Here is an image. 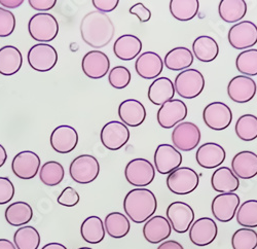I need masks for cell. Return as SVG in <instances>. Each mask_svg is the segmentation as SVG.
<instances>
[{
    "label": "cell",
    "instance_id": "cell-56",
    "mask_svg": "<svg viewBox=\"0 0 257 249\" xmlns=\"http://www.w3.org/2000/svg\"><path fill=\"white\" fill-rule=\"evenodd\" d=\"M77 249H93V248H91V247H79Z\"/></svg>",
    "mask_w": 257,
    "mask_h": 249
},
{
    "label": "cell",
    "instance_id": "cell-5",
    "mask_svg": "<svg viewBox=\"0 0 257 249\" xmlns=\"http://www.w3.org/2000/svg\"><path fill=\"white\" fill-rule=\"evenodd\" d=\"M199 183V174L189 167H179L167 177V186L169 191L179 196L195 192Z\"/></svg>",
    "mask_w": 257,
    "mask_h": 249
},
{
    "label": "cell",
    "instance_id": "cell-29",
    "mask_svg": "<svg viewBox=\"0 0 257 249\" xmlns=\"http://www.w3.org/2000/svg\"><path fill=\"white\" fill-rule=\"evenodd\" d=\"M212 189L220 194L234 193L239 189L240 180L228 167L217 168L211 176Z\"/></svg>",
    "mask_w": 257,
    "mask_h": 249
},
{
    "label": "cell",
    "instance_id": "cell-32",
    "mask_svg": "<svg viewBox=\"0 0 257 249\" xmlns=\"http://www.w3.org/2000/svg\"><path fill=\"white\" fill-rule=\"evenodd\" d=\"M218 54L219 46L217 41L211 36L201 35L192 44V55L201 62L209 63L215 60Z\"/></svg>",
    "mask_w": 257,
    "mask_h": 249
},
{
    "label": "cell",
    "instance_id": "cell-28",
    "mask_svg": "<svg viewBox=\"0 0 257 249\" xmlns=\"http://www.w3.org/2000/svg\"><path fill=\"white\" fill-rule=\"evenodd\" d=\"M175 87L169 77H158L148 88V99L153 104L162 106L166 102L174 99Z\"/></svg>",
    "mask_w": 257,
    "mask_h": 249
},
{
    "label": "cell",
    "instance_id": "cell-4",
    "mask_svg": "<svg viewBox=\"0 0 257 249\" xmlns=\"http://www.w3.org/2000/svg\"><path fill=\"white\" fill-rule=\"evenodd\" d=\"M205 77L198 69H186L179 72L175 78L176 93L184 99H195L205 89Z\"/></svg>",
    "mask_w": 257,
    "mask_h": 249
},
{
    "label": "cell",
    "instance_id": "cell-50",
    "mask_svg": "<svg viewBox=\"0 0 257 249\" xmlns=\"http://www.w3.org/2000/svg\"><path fill=\"white\" fill-rule=\"evenodd\" d=\"M29 6L37 12H49L57 4V0H29Z\"/></svg>",
    "mask_w": 257,
    "mask_h": 249
},
{
    "label": "cell",
    "instance_id": "cell-39",
    "mask_svg": "<svg viewBox=\"0 0 257 249\" xmlns=\"http://www.w3.org/2000/svg\"><path fill=\"white\" fill-rule=\"evenodd\" d=\"M38 173L40 181L48 186H56L60 184L65 176V170L63 166L56 161L45 163L40 167Z\"/></svg>",
    "mask_w": 257,
    "mask_h": 249
},
{
    "label": "cell",
    "instance_id": "cell-25",
    "mask_svg": "<svg viewBox=\"0 0 257 249\" xmlns=\"http://www.w3.org/2000/svg\"><path fill=\"white\" fill-rule=\"evenodd\" d=\"M172 233V226L169 220L162 215H155L149 218L143 226V236L152 244H159L168 239Z\"/></svg>",
    "mask_w": 257,
    "mask_h": 249
},
{
    "label": "cell",
    "instance_id": "cell-8",
    "mask_svg": "<svg viewBox=\"0 0 257 249\" xmlns=\"http://www.w3.org/2000/svg\"><path fill=\"white\" fill-rule=\"evenodd\" d=\"M171 138H172L173 147L179 152H191L199 145L202 134L196 123L182 121L173 129Z\"/></svg>",
    "mask_w": 257,
    "mask_h": 249
},
{
    "label": "cell",
    "instance_id": "cell-20",
    "mask_svg": "<svg viewBox=\"0 0 257 249\" xmlns=\"http://www.w3.org/2000/svg\"><path fill=\"white\" fill-rule=\"evenodd\" d=\"M257 86L253 78L245 75L232 77L227 85V95L235 103L250 102L256 95Z\"/></svg>",
    "mask_w": 257,
    "mask_h": 249
},
{
    "label": "cell",
    "instance_id": "cell-2",
    "mask_svg": "<svg viewBox=\"0 0 257 249\" xmlns=\"http://www.w3.org/2000/svg\"><path fill=\"white\" fill-rule=\"evenodd\" d=\"M158 209L156 195L148 189L137 188L128 192L123 199V210L126 217L135 223L146 222Z\"/></svg>",
    "mask_w": 257,
    "mask_h": 249
},
{
    "label": "cell",
    "instance_id": "cell-49",
    "mask_svg": "<svg viewBox=\"0 0 257 249\" xmlns=\"http://www.w3.org/2000/svg\"><path fill=\"white\" fill-rule=\"evenodd\" d=\"M92 4L98 12L107 14L113 12L117 8L119 2L118 0H93Z\"/></svg>",
    "mask_w": 257,
    "mask_h": 249
},
{
    "label": "cell",
    "instance_id": "cell-30",
    "mask_svg": "<svg viewBox=\"0 0 257 249\" xmlns=\"http://www.w3.org/2000/svg\"><path fill=\"white\" fill-rule=\"evenodd\" d=\"M23 65V56L14 46H5L0 49V74L12 76L20 71Z\"/></svg>",
    "mask_w": 257,
    "mask_h": 249
},
{
    "label": "cell",
    "instance_id": "cell-47",
    "mask_svg": "<svg viewBox=\"0 0 257 249\" xmlns=\"http://www.w3.org/2000/svg\"><path fill=\"white\" fill-rule=\"evenodd\" d=\"M79 194L73 188H71V186H67L58 197L57 202L60 205L65 207H74L79 203Z\"/></svg>",
    "mask_w": 257,
    "mask_h": 249
},
{
    "label": "cell",
    "instance_id": "cell-42",
    "mask_svg": "<svg viewBox=\"0 0 257 249\" xmlns=\"http://www.w3.org/2000/svg\"><path fill=\"white\" fill-rule=\"evenodd\" d=\"M235 67L242 75H257V50L249 49L240 53L235 59Z\"/></svg>",
    "mask_w": 257,
    "mask_h": 249
},
{
    "label": "cell",
    "instance_id": "cell-55",
    "mask_svg": "<svg viewBox=\"0 0 257 249\" xmlns=\"http://www.w3.org/2000/svg\"><path fill=\"white\" fill-rule=\"evenodd\" d=\"M8 160V153L6 151V149L4 148L3 144H0V168L6 164Z\"/></svg>",
    "mask_w": 257,
    "mask_h": 249
},
{
    "label": "cell",
    "instance_id": "cell-35",
    "mask_svg": "<svg viewBox=\"0 0 257 249\" xmlns=\"http://www.w3.org/2000/svg\"><path fill=\"white\" fill-rule=\"evenodd\" d=\"M218 14L225 23H237L247 14V3L245 0H221Z\"/></svg>",
    "mask_w": 257,
    "mask_h": 249
},
{
    "label": "cell",
    "instance_id": "cell-40",
    "mask_svg": "<svg viewBox=\"0 0 257 249\" xmlns=\"http://www.w3.org/2000/svg\"><path fill=\"white\" fill-rule=\"evenodd\" d=\"M234 131L237 136L246 142L257 138V116L254 114H243L235 122Z\"/></svg>",
    "mask_w": 257,
    "mask_h": 249
},
{
    "label": "cell",
    "instance_id": "cell-23",
    "mask_svg": "<svg viewBox=\"0 0 257 249\" xmlns=\"http://www.w3.org/2000/svg\"><path fill=\"white\" fill-rule=\"evenodd\" d=\"M135 69L137 74L144 79L158 78L164 69V61L155 52H145L138 56Z\"/></svg>",
    "mask_w": 257,
    "mask_h": 249
},
{
    "label": "cell",
    "instance_id": "cell-7",
    "mask_svg": "<svg viewBox=\"0 0 257 249\" xmlns=\"http://www.w3.org/2000/svg\"><path fill=\"white\" fill-rule=\"evenodd\" d=\"M100 173L99 161L91 155L76 157L70 164L69 174L78 184H89L97 179Z\"/></svg>",
    "mask_w": 257,
    "mask_h": 249
},
{
    "label": "cell",
    "instance_id": "cell-9",
    "mask_svg": "<svg viewBox=\"0 0 257 249\" xmlns=\"http://www.w3.org/2000/svg\"><path fill=\"white\" fill-rule=\"evenodd\" d=\"M130 130L123 122L111 120L104 125L101 130L100 139L105 149L116 152L123 148L130 140Z\"/></svg>",
    "mask_w": 257,
    "mask_h": 249
},
{
    "label": "cell",
    "instance_id": "cell-26",
    "mask_svg": "<svg viewBox=\"0 0 257 249\" xmlns=\"http://www.w3.org/2000/svg\"><path fill=\"white\" fill-rule=\"evenodd\" d=\"M231 170L241 179H251L257 175V155L250 151L239 152L231 160Z\"/></svg>",
    "mask_w": 257,
    "mask_h": 249
},
{
    "label": "cell",
    "instance_id": "cell-24",
    "mask_svg": "<svg viewBox=\"0 0 257 249\" xmlns=\"http://www.w3.org/2000/svg\"><path fill=\"white\" fill-rule=\"evenodd\" d=\"M146 115L144 105L136 99L123 100L118 106V116L126 127H139L144 122Z\"/></svg>",
    "mask_w": 257,
    "mask_h": 249
},
{
    "label": "cell",
    "instance_id": "cell-17",
    "mask_svg": "<svg viewBox=\"0 0 257 249\" xmlns=\"http://www.w3.org/2000/svg\"><path fill=\"white\" fill-rule=\"evenodd\" d=\"M218 226L214 219L210 217H201L192 222L189 229V239L192 244L199 247L210 245L216 239Z\"/></svg>",
    "mask_w": 257,
    "mask_h": 249
},
{
    "label": "cell",
    "instance_id": "cell-27",
    "mask_svg": "<svg viewBox=\"0 0 257 249\" xmlns=\"http://www.w3.org/2000/svg\"><path fill=\"white\" fill-rule=\"evenodd\" d=\"M142 48L143 45L139 37L133 34H123L115 40L113 53L121 61H132L140 55Z\"/></svg>",
    "mask_w": 257,
    "mask_h": 249
},
{
    "label": "cell",
    "instance_id": "cell-19",
    "mask_svg": "<svg viewBox=\"0 0 257 249\" xmlns=\"http://www.w3.org/2000/svg\"><path fill=\"white\" fill-rule=\"evenodd\" d=\"M81 68L85 76L92 79H100L108 73L110 60L105 53L94 50L84 55L81 61Z\"/></svg>",
    "mask_w": 257,
    "mask_h": 249
},
{
    "label": "cell",
    "instance_id": "cell-1",
    "mask_svg": "<svg viewBox=\"0 0 257 249\" xmlns=\"http://www.w3.org/2000/svg\"><path fill=\"white\" fill-rule=\"evenodd\" d=\"M80 35L88 46L99 50L111 43L115 27L111 19L98 11L90 12L80 22Z\"/></svg>",
    "mask_w": 257,
    "mask_h": 249
},
{
    "label": "cell",
    "instance_id": "cell-51",
    "mask_svg": "<svg viewBox=\"0 0 257 249\" xmlns=\"http://www.w3.org/2000/svg\"><path fill=\"white\" fill-rule=\"evenodd\" d=\"M157 249H184V247L177 241L168 240L160 244V246Z\"/></svg>",
    "mask_w": 257,
    "mask_h": 249
},
{
    "label": "cell",
    "instance_id": "cell-13",
    "mask_svg": "<svg viewBox=\"0 0 257 249\" xmlns=\"http://www.w3.org/2000/svg\"><path fill=\"white\" fill-rule=\"evenodd\" d=\"M227 39L235 50L250 49L257 44V26L251 21H242L228 30Z\"/></svg>",
    "mask_w": 257,
    "mask_h": 249
},
{
    "label": "cell",
    "instance_id": "cell-44",
    "mask_svg": "<svg viewBox=\"0 0 257 249\" xmlns=\"http://www.w3.org/2000/svg\"><path fill=\"white\" fill-rule=\"evenodd\" d=\"M131 72L124 66H115L112 68L108 75V81L112 88L122 90L126 88L131 82Z\"/></svg>",
    "mask_w": 257,
    "mask_h": 249
},
{
    "label": "cell",
    "instance_id": "cell-37",
    "mask_svg": "<svg viewBox=\"0 0 257 249\" xmlns=\"http://www.w3.org/2000/svg\"><path fill=\"white\" fill-rule=\"evenodd\" d=\"M170 13L180 22H187L194 19L200 9L199 0H171Z\"/></svg>",
    "mask_w": 257,
    "mask_h": 249
},
{
    "label": "cell",
    "instance_id": "cell-48",
    "mask_svg": "<svg viewBox=\"0 0 257 249\" xmlns=\"http://www.w3.org/2000/svg\"><path fill=\"white\" fill-rule=\"evenodd\" d=\"M130 14L135 15L141 23H146L152 18V12L151 10H148L143 4L138 3L134 5L133 7L130 8Z\"/></svg>",
    "mask_w": 257,
    "mask_h": 249
},
{
    "label": "cell",
    "instance_id": "cell-34",
    "mask_svg": "<svg viewBox=\"0 0 257 249\" xmlns=\"http://www.w3.org/2000/svg\"><path fill=\"white\" fill-rule=\"evenodd\" d=\"M105 232L113 239L125 237L131 230V222L128 218L120 212H111L105 217Z\"/></svg>",
    "mask_w": 257,
    "mask_h": 249
},
{
    "label": "cell",
    "instance_id": "cell-18",
    "mask_svg": "<svg viewBox=\"0 0 257 249\" xmlns=\"http://www.w3.org/2000/svg\"><path fill=\"white\" fill-rule=\"evenodd\" d=\"M240 202V197L235 193L219 194L212 201V214L220 222H228L235 216Z\"/></svg>",
    "mask_w": 257,
    "mask_h": 249
},
{
    "label": "cell",
    "instance_id": "cell-45",
    "mask_svg": "<svg viewBox=\"0 0 257 249\" xmlns=\"http://www.w3.org/2000/svg\"><path fill=\"white\" fill-rule=\"evenodd\" d=\"M16 28L15 15L6 9L0 8V37L11 36Z\"/></svg>",
    "mask_w": 257,
    "mask_h": 249
},
{
    "label": "cell",
    "instance_id": "cell-11",
    "mask_svg": "<svg viewBox=\"0 0 257 249\" xmlns=\"http://www.w3.org/2000/svg\"><path fill=\"white\" fill-rule=\"evenodd\" d=\"M27 60L30 67L35 71L48 72L56 66L58 53L56 49L49 44H37L30 48Z\"/></svg>",
    "mask_w": 257,
    "mask_h": 249
},
{
    "label": "cell",
    "instance_id": "cell-21",
    "mask_svg": "<svg viewBox=\"0 0 257 249\" xmlns=\"http://www.w3.org/2000/svg\"><path fill=\"white\" fill-rule=\"evenodd\" d=\"M50 142L52 149L58 154H69L78 143V133L68 125H61L52 132Z\"/></svg>",
    "mask_w": 257,
    "mask_h": 249
},
{
    "label": "cell",
    "instance_id": "cell-15",
    "mask_svg": "<svg viewBox=\"0 0 257 249\" xmlns=\"http://www.w3.org/2000/svg\"><path fill=\"white\" fill-rule=\"evenodd\" d=\"M187 113V106L182 100L172 99L161 106L158 110L157 119L162 128L171 129L182 122L186 118Z\"/></svg>",
    "mask_w": 257,
    "mask_h": 249
},
{
    "label": "cell",
    "instance_id": "cell-22",
    "mask_svg": "<svg viewBox=\"0 0 257 249\" xmlns=\"http://www.w3.org/2000/svg\"><path fill=\"white\" fill-rule=\"evenodd\" d=\"M226 153L220 144L206 142L198 149L196 154L197 163L205 169L218 168L225 161Z\"/></svg>",
    "mask_w": 257,
    "mask_h": 249
},
{
    "label": "cell",
    "instance_id": "cell-41",
    "mask_svg": "<svg viewBox=\"0 0 257 249\" xmlns=\"http://www.w3.org/2000/svg\"><path fill=\"white\" fill-rule=\"evenodd\" d=\"M235 218L243 227H257V200H248L240 205L235 213Z\"/></svg>",
    "mask_w": 257,
    "mask_h": 249
},
{
    "label": "cell",
    "instance_id": "cell-6",
    "mask_svg": "<svg viewBox=\"0 0 257 249\" xmlns=\"http://www.w3.org/2000/svg\"><path fill=\"white\" fill-rule=\"evenodd\" d=\"M124 176L126 181L136 188H145L155 180L156 168L148 160L136 158L126 164Z\"/></svg>",
    "mask_w": 257,
    "mask_h": 249
},
{
    "label": "cell",
    "instance_id": "cell-38",
    "mask_svg": "<svg viewBox=\"0 0 257 249\" xmlns=\"http://www.w3.org/2000/svg\"><path fill=\"white\" fill-rule=\"evenodd\" d=\"M40 235L34 226H21L14 234V244L17 249H38Z\"/></svg>",
    "mask_w": 257,
    "mask_h": 249
},
{
    "label": "cell",
    "instance_id": "cell-3",
    "mask_svg": "<svg viewBox=\"0 0 257 249\" xmlns=\"http://www.w3.org/2000/svg\"><path fill=\"white\" fill-rule=\"evenodd\" d=\"M28 31L30 36L39 44H48L57 37L59 23L53 15L38 13L30 19Z\"/></svg>",
    "mask_w": 257,
    "mask_h": 249
},
{
    "label": "cell",
    "instance_id": "cell-16",
    "mask_svg": "<svg viewBox=\"0 0 257 249\" xmlns=\"http://www.w3.org/2000/svg\"><path fill=\"white\" fill-rule=\"evenodd\" d=\"M40 169V158L31 151H23L17 154L12 162L14 174L23 180L33 179Z\"/></svg>",
    "mask_w": 257,
    "mask_h": 249
},
{
    "label": "cell",
    "instance_id": "cell-36",
    "mask_svg": "<svg viewBox=\"0 0 257 249\" xmlns=\"http://www.w3.org/2000/svg\"><path fill=\"white\" fill-rule=\"evenodd\" d=\"M105 234L104 222L99 216H89L81 223L80 235L87 243L99 244L104 240Z\"/></svg>",
    "mask_w": 257,
    "mask_h": 249
},
{
    "label": "cell",
    "instance_id": "cell-33",
    "mask_svg": "<svg viewBox=\"0 0 257 249\" xmlns=\"http://www.w3.org/2000/svg\"><path fill=\"white\" fill-rule=\"evenodd\" d=\"M6 220L13 226H24L33 217L32 207L23 201L11 204L5 212Z\"/></svg>",
    "mask_w": 257,
    "mask_h": 249
},
{
    "label": "cell",
    "instance_id": "cell-14",
    "mask_svg": "<svg viewBox=\"0 0 257 249\" xmlns=\"http://www.w3.org/2000/svg\"><path fill=\"white\" fill-rule=\"evenodd\" d=\"M155 168L162 175H169L179 168L183 158L181 153L173 145L162 143L157 148L154 156Z\"/></svg>",
    "mask_w": 257,
    "mask_h": 249
},
{
    "label": "cell",
    "instance_id": "cell-10",
    "mask_svg": "<svg viewBox=\"0 0 257 249\" xmlns=\"http://www.w3.org/2000/svg\"><path fill=\"white\" fill-rule=\"evenodd\" d=\"M167 219L173 231L178 234H184L195 221V211L187 203L176 201L168 206Z\"/></svg>",
    "mask_w": 257,
    "mask_h": 249
},
{
    "label": "cell",
    "instance_id": "cell-31",
    "mask_svg": "<svg viewBox=\"0 0 257 249\" xmlns=\"http://www.w3.org/2000/svg\"><path fill=\"white\" fill-rule=\"evenodd\" d=\"M195 57L192 52L185 47H177L169 51L165 57L164 65L172 71H183L194 64Z\"/></svg>",
    "mask_w": 257,
    "mask_h": 249
},
{
    "label": "cell",
    "instance_id": "cell-52",
    "mask_svg": "<svg viewBox=\"0 0 257 249\" xmlns=\"http://www.w3.org/2000/svg\"><path fill=\"white\" fill-rule=\"evenodd\" d=\"M24 4V0H0V5L7 9H17Z\"/></svg>",
    "mask_w": 257,
    "mask_h": 249
},
{
    "label": "cell",
    "instance_id": "cell-43",
    "mask_svg": "<svg viewBox=\"0 0 257 249\" xmlns=\"http://www.w3.org/2000/svg\"><path fill=\"white\" fill-rule=\"evenodd\" d=\"M233 249H255L257 247V233L252 229L242 227L235 231L231 237Z\"/></svg>",
    "mask_w": 257,
    "mask_h": 249
},
{
    "label": "cell",
    "instance_id": "cell-12",
    "mask_svg": "<svg viewBox=\"0 0 257 249\" xmlns=\"http://www.w3.org/2000/svg\"><path fill=\"white\" fill-rule=\"evenodd\" d=\"M203 119L209 129L222 131L230 126L232 111L223 102H211L204 108Z\"/></svg>",
    "mask_w": 257,
    "mask_h": 249
},
{
    "label": "cell",
    "instance_id": "cell-54",
    "mask_svg": "<svg viewBox=\"0 0 257 249\" xmlns=\"http://www.w3.org/2000/svg\"><path fill=\"white\" fill-rule=\"evenodd\" d=\"M41 249H67V247L58 242H52V243L46 244Z\"/></svg>",
    "mask_w": 257,
    "mask_h": 249
},
{
    "label": "cell",
    "instance_id": "cell-53",
    "mask_svg": "<svg viewBox=\"0 0 257 249\" xmlns=\"http://www.w3.org/2000/svg\"><path fill=\"white\" fill-rule=\"evenodd\" d=\"M0 249H17L15 244L8 239H0Z\"/></svg>",
    "mask_w": 257,
    "mask_h": 249
},
{
    "label": "cell",
    "instance_id": "cell-46",
    "mask_svg": "<svg viewBox=\"0 0 257 249\" xmlns=\"http://www.w3.org/2000/svg\"><path fill=\"white\" fill-rule=\"evenodd\" d=\"M15 185L9 177L0 176V205L11 202L15 196Z\"/></svg>",
    "mask_w": 257,
    "mask_h": 249
}]
</instances>
